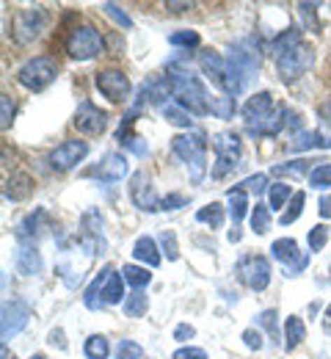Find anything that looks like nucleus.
Listing matches in <instances>:
<instances>
[{
  "mask_svg": "<svg viewBox=\"0 0 331 359\" xmlns=\"http://www.w3.org/2000/svg\"><path fill=\"white\" fill-rule=\"evenodd\" d=\"M257 69H260V55H257V45L251 39H240L230 47V55H227V86L224 94L237 97L248 89V83L257 78Z\"/></svg>",
  "mask_w": 331,
  "mask_h": 359,
  "instance_id": "1",
  "label": "nucleus"
},
{
  "mask_svg": "<svg viewBox=\"0 0 331 359\" xmlns=\"http://www.w3.org/2000/svg\"><path fill=\"white\" fill-rule=\"evenodd\" d=\"M171 94L177 97V105H183L190 116H207L210 114V94L204 83L190 72H171Z\"/></svg>",
  "mask_w": 331,
  "mask_h": 359,
  "instance_id": "2",
  "label": "nucleus"
},
{
  "mask_svg": "<svg viewBox=\"0 0 331 359\" xmlns=\"http://www.w3.org/2000/svg\"><path fill=\"white\" fill-rule=\"evenodd\" d=\"M122 296H125V276H119L111 266H105L99 271V276L86 287L83 304L99 313L105 304H122Z\"/></svg>",
  "mask_w": 331,
  "mask_h": 359,
  "instance_id": "3",
  "label": "nucleus"
},
{
  "mask_svg": "<svg viewBox=\"0 0 331 359\" xmlns=\"http://www.w3.org/2000/svg\"><path fill=\"white\" fill-rule=\"evenodd\" d=\"M171 149L185 161L190 182H202L207 175V141L202 133H183L171 138Z\"/></svg>",
  "mask_w": 331,
  "mask_h": 359,
  "instance_id": "4",
  "label": "nucleus"
},
{
  "mask_svg": "<svg viewBox=\"0 0 331 359\" xmlns=\"http://www.w3.org/2000/svg\"><path fill=\"white\" fill-rule=\"evenodd\" d=\"M55 78H58V64L50 55H36L25 61L17 72V81L28 91H45Z\"/></svg>",
  "mask_w": 331,
  "mask_h": 359,
  "instance_id": "5",
  "label": "nucleus"
},
{
  "mask_svg": "<svg viewBox=\"0 0 331 359\" xmlns=\"http://www.w3.org/2000/svg\"><path fill=\"white\" fill-rule=\"evenodd\" d=\"M45 25H48V11L42 6L22 8L11 20V36H14L17 45H31V42H36L42 36Z\"/></svg>",
  "mask_w": 331,
  "mask_h": 359,
  "instance_id": "6",
  "label": "nucleus"
},
{
  "mask_svg": "<svg viewBox=\"0 0 331 359\" xmlns=\"http://www.w3.org/2000/svg\"><path fill=\"white\" fill-rule=\"evenodd\" d=\"M213 149H216V166H213V177H227L235 166H240V155H243V144L237 133H216L213 135Z\"/></svg>",
  "mask_w": 331,
  "mask_h": 359,
  "instance_id": "7",
  "label": "nucleus"
},
{
  "mask_svg": "<svg viewBox=\"0 0 331 359\" xmlns=\"http://www.w3.org/2000/svg\"><path fill=\"white\" fill-rule=\"evenodd\" d=\"M312 64H315V50L309 45H304V42L276 55V69H279V78H282L284 83L298 81Z\"/></svg>",
  "mask_w": 331,
  "mask_h": 359,
  "instance_id": "8",
  "label": "nucleus"
},
{
  "mask_svg": "<svg viewBox=\"0 0 331 359\" xmlns=\"http://www.w3.org/2000/svg\"><path fill=\"white\" fill-rule=\"evenodd\" d=\"M66 53L78 61H92L97 55L105 53V39L102 34L92 28V25H83V28H75L66 39Z\"/></svg>",
  "mask_w": 331,
  "mask_h": 359,
  "instance_id": "9",
  "label": "nucleus"
},
{
  "mask_svg": "<svg viewBox=\"0 0 331 359\" xmlns=\"http://www.w3.org/2000/svg\"><path fill=\"white\" fill-rule=\"evenodd\" d=\"M271 257H274L276 263H282L284 271H287V276L301 273V271L309 266V255L301 252L293 238H279V241H274V243H271Z\"/></svg>",
  "mask_w": 331,
  "mask_h": 359,
  "instance_id": "10",
  "label": "nucleus"
},
{
  "mask_svg": "<svg viewBox=\"0 0 331 359\" xmlns=\"http://www.w3.org/2000/svg\"><path fill=\"white\" fill-rule=\"evenodd\" d=\"M28 318H31V307L22 302V299H11L3 304V318H0V337H3V346L17 337L25 326H28Z\"/></svg>",
  "mask_w": 331,
  "mask_h": 359,
  "instance_id": "11",
  "label": "nucleus"
},
{
  "mask_svg": "<svg viewBox=\"0 0 331 359\" xmlns=\"http://www.w3.org/2000/svg\"><path fill=\"white\" fill-rule=\"evenodd\" d=\"M89 155V144L86 141H64V144H58L52 152H50V169H55V172H69V169H75L83 158Z\"/></svg>",
  "mask_w": 331,
  "mask_h": 359,
  "instance_id": "12",
  "label": "nucleus"
},
{
  "mask_svg": "<svg viewBox=\"0 0 331 359\" xmlns=\"http://www.w3.org/2000/svg\"><path fill=\"white\" fill-rule=\"evenodd\" d=\"M240 276H243V282H246L254 293H262V290L271 285V263H268L265 257H260V255L243 257V260H240Z\"/></svg>",
  "mask_w": 331,
  "mask_h": 359,
  "instance_id": "13",
  "label": "nucleus"
},
{
  "mask_svg": "<svg viewBox=\"0 0 331 359\" xmlns=\"http://www.w3.org/2000/svg\"><path fill=\"white\" fill-rule=\"evenodd\" d=\"M276 111L274 105V97L268 91H257L254 97H248V102L243 105V122H246V133L248 130H257L271 114Z\"/></svg>",
  "mask_w": 331,
  "mask_h": 359,
  "instance_id": "14",
  "label": "nucleus"
},
{
  "mask_svg": "<svg viewBox=\"0 0 331 359\" xmlns=\"http://www.w3.org/2000/svg\"><path fill=\"white\" fill-rule=\"evenodd\" d=\"M72 125H75L80 133L99 135V133H105V128H108V114H105L102 108H97L94 102H89V100H86V102H80V105H78Z\"/></svg>",
  "mask_w": 331,
  "mask_h": 359,
  "instance_id": "15",
  "label": "nucleus"
},
{
  "mask_svg": "<svg viewBox=\"0 0 331 359\" xmlns=\"http://www.w3.org/2000/svg\"><path fill=\"white\" fill-rule=\"evenodd\" d=\"M130 199H133V205L139 210H143V213L160 210V199H157V194L152 188V180H149L146 172H136L130 177Z\"/></svg>",
  "mask_w": 331,
  "mask_h": 359,
  "instance_id": "16",
  "label": "nucleus"
},
{
  "mask_svg": "<svg viewBox=\"0 0 331 359\" xmlns=\"http://www.w3.org/2000/svg\"><path fill=\"white\" fill-rule=\"evenodd\" d=\"M127 169H130V163H127V158L122 152H108L94 169L86 172V177H94L99 182H119L127 175Z\"/></svg>",
  "mask_w": 331,
  "mask_h": 359,
  "instance_id": "17",
  "label": "nucleus"
},
{
  "mask_svg": "<svg viewBox=\"0 0 331 359\" xmlns=\"http://www.w3.org/2000/svg\"><path fill=\"white\" fill-rule=\"evenodd\" d=\"M97 89L102 91L111 102H122L130 94V81L119 69H102V72H97Z\"/></svg>",
  "mask_w": 331,
  "mask_h": 359,
  "instance_id": "18",
  "label": "nucleus"
},
{
  "mask_svg": "<svg viewBox=\"0 0 331 359\" xmlns=\"http://www.w3.org/2000/svg\"><path fill=\"white\" fill-rule=\"evenodd\" d=\"M199 67L204 69V75H207L218 89L227 86V58H221L216 50H202V53H199Z\"/></svg>",
  "mask_w": 331,
  "mask_h": 359,
  "instance_id": "19",
  "label": "nucleus"
},
{
  "mask_svg": "<svg viewBox=\"0 0 331 359\" xmlns=\"http://www.w3.org/2000/svg\"><path fill=\"white\" fill-rule=\"evenodd\" d=\"M14 269L20 271L22 276H36L42 273V255L36 252L34 243H20L17 255H14Z\"/></svg>",
  "mask_w": 331,
  "mask_h": 359,
  "instance_id": "20",
  "label": "nucleus"
},
{
  "mask_svg": "<svg viewBox=\"0 0 331 359\" xmlns=\"http://www.w3.org/2000/svg\"><path fill=\"white\" fill-rule=\"evenodd\" d=\"M290 152H307V149H331V138L315 133V130H304V133H295L293 141L287 144Z\"/></svg>",
  "mask_w": 331,
  "mask_h": 359,
  "instance_id": "21",
  "label": "nucleus"
},
{
  "mask_svg": "<svg viewBox=\"0 0 331 359\" xmlns=\"http://www.w3.org/2000/svg\"><path fill=\"white\" fill-rule=\"evenodd\" d=\"M282 128H287V108H284V105H276V111H274L257 130H248V135H254V138H271V135L282 133Z\"/></svg>",
  "mask_w": 331,
  "mask_h": 359,
  "instance_id": "22",
  "label": "nucleus"
},
{
  "mask_svg": "<svg viewBox=\"0 0 331 359\" xmlns=\"http://www.w3.org/2000/svg\"><path fill=\"white\" fill-rule=\"evenodd\" d=\"M31 194H34V180H31V175H25V172L11 175L8 188H6V196H8L11 202H22V199H28Z\"/></svg>",
  "mask_w": 331,
  "mask_h": 359,
  "instance_id": "23",
  "label": "nucleus"
},
{
  "mask_svg": "<svg viewBox=\"0 0 331 359\" xmlns=\"http://www.w3.org/2000/svg\"><path fill=\"white\" fill-rule=\"evenodd\" d=\"M133 257L143 263V266H149V269H155V266H160V252H157V246H155V241L149 238V235H143L136 241V246H133Z\"/></svg>",
  "mask_w": 331,
  "mask_h": 359,
  "instance_id": "24",
  "label": "nucleus"
},
{
  "mask_svg": "<svg viewBox=\"0 0 331 359\" xmlns=\"http://www.w3.org/2000/svg\"><path fill=\"white\" fill-rule=\"evenodd\" d=\"M227 202H230L227 210H230L232 222H235V224L237 222H243L246 213H248V191L240 188V185H237V188H230V191H227Z\"/></svg>",
  "mask_w": 331,
  "mask_h": 359,
  "instance_id": "25",
  "label": "nucleus"
},
{
  "mask_svg": "<svg viewBox=\"0 0 331 359\" xmlns=\"http://www.w3.org/2000/svg\"><path fill=\"white\" fill-rule=\"evenodd\" d=\"M45 222V210H34L31 216H25L20 224H17V241L20 243H34V238H36V232H39V224Z\"/></svg>",
  "mask_w": 331,
  "mask_h": 359,
  "instance_id": "26",
  "label": "nucleus"
},
{
  "mask_svg": "<svg viewBox=\"0 0 331 359\" xmlns=\"http://www.w3.org/2000/svg\"><path fill=\"white\" fill-rule=\"evenodd\" d=\"M304 337H307V326H304V320H301L298 315H290V318L284 320V348L293 351Z\"/></svg>",
  "mask_w": 331,
  "mask_h": 359,
  "instance_id": "27",
  "label": "nucleus"
},
{
  "mask_svg": "<svg viewBox=\"0 0 331 359\" xmlns=\"http://www.w3.org/2000/svg\"><path fill=\"white\" fill-rule=\"evenodd\" d=\"M235 111V97H230V94H210V114L216 119H232Z\"/></svg>",
  "mask_w": 331,
  "mask_h": 359,
  "instance_id": "28",
  "label": "nucleus"
},
{
  "mask_svg": "<svg viewBox=\"0 0 331 359\" xmlns=\"http://www.w3.org/2000/svg\"><path fill=\"white\" fill-rule=\"evenodd\" d=\"M160 114H163V119H169L174 128H185L188 130L190 125H193V119H190V114L183 108V105H177V102H169V105H163L160 108Z\"/></svg>",
  "mask_w": 331,
  "mask_h": 359,
  "instance_id": "29",
  "label": "nucleus"
},
{
  "mask_svg": "<svg viewBox=\"0 0 331 359\" xmlns=\"http://www.w3.org/2000/svg\"><path fill=\"white\" fill-rule=\"evenodd\" d=\"M196 222H202V224H210L213 229H218V226L224 224V208H221L218 202H210V205L199 208V213H196Z\"/></svg>",
  "mask_w": 331,
  "mask_h": 359,
  "instance_id": "30",
  "label": "nucleus"
},
{
  "mask_svg": "<svg viewBox=\"0 0 331 359\" xmlns=\"http://www.w3.org/2000/svg\"><path fill=\"white\" fill-rule=\"evenodd\" d=\"M122 276H125V282L133 285L136 290H143V287L152 282V273H149V269H143V266H125V269H122Z\"/></svg>",
  "mask_w": 331,
  "mask_h": 359,
  "instance_id": "31",
  "label": "nucleus"
},
{
  "mask_svg": "<svg viewBox=\"0 0 331 359\" xmlns=\"http://www.w3.org/2000/svg\"><path fill=\"white\" fill-rule=\"evenodd\" d=\"M309 166H312V161H304V158H301V161H290V163H282V166H274L271 175H274V177H276V175H279V177H284V175H290V177H304V175L309 172Z\"/></svg>",
  "mask_w": 331,
  "mask_h": 359,
  "instance_id": "32",
  "label": "nucleus"
},
{
  "mask_svg": "<svg viewBox=\"0 0 331 359\" xmlns=\"http://www.w3.org/2000/svg\"><path fill=\"white\" fill-rule=\"evenodd\" d=\"M146 310H149V302H146V296H143L141 290H136V293H130L125 299V315L127 318H143Z\"/></svg>",
  "mask_w": 331,
  "mask_h": 359,
  "instance_id": "33",
  "label": "nucleus"
},
{
  "mask_svg": "<svg viewBox=\"0 0 331 359\" xmlns=\"http://www.w3.org/2000/svg\"><path fill=\"white\" fill-rule=\"evenodd\" d=\"M83 351H86V357L89 359H105L108 354H111V346H108V340H105L102 334H92V337L86 340Z\"/></svg>",
  "mask_w": 331,
  "mask_h": 359,
  "instance_id": "34",
  "label": "nucleus"
},
{
  "mask_svg": "<svg viewBox=\"0 0 331 359\" xmlns=\"http://www.w3.org/2000/svg\"><path fill=\"white\" fill-rule=\"evenodd\" d=\"M251 229L257 235H265L271 229V210H268V205H254V210H251Z\"/></svg>",
  "mask_w": 331,
  "mask_h": 359,
  "instance_id": "35",
  "label": "nucleus"
},
{
  "mask_svg": "<svg viewBox=\"0 0 331 359\" xmlns=\"http://www.w3.org/2000/svg\"><path fill=\"white\" fill-rule=\"evenodd\" d=\"M301 45V31L298 28H287V31H282L279 36H276V42H274V58L279 55V53H284V50H290V47Z\"/></svg>",
  "mask_w": 331,
  "mask_h": 359,
  "instance_id": "36",
  "label": "nucleus"
},
{
  "mask_svg": "<svg viewBox=\"0 0 331 359\" xmlns=\"http://www.w3.org/2000/svg\"><path fill=\"white\" fill-rule=\"evenodd\" d=\"M309 185L318 188V191L331 188V163H318V166L309 172Z\"/></svg>",
  "mask_w": 331,
  "mask_h": 359,
  "instance_id": "37",
  "label": "nucleus"
},
{
  "mask_svg": "<svg viewBox=\"0 0 331 359\" xmlns=\"http://www.w3.org/2000/svg\"><path fill=\"white\" fill-rule=\"evenodd\" d=\"M304 202H307V194L304 191H298V194H293V199H290V205H287V213H282V224H293L301 213H304Z\"/></svg>",
  "mask_w": 331,
  "mask_h": 359,
  "instance_id": "38",
  "label": "nucleus"
},
{
  "mask_svg": "<svg viewBox=\"0 0 331 359\" xmlns=\"http://www.w3.org/2000/svg\"><path fill=\"white\" fill-rule=\"evenodd\" d=\"M268 199H271V208L282 210L284 202H287V199H293V188H290L287 182H276V185H271V191H268Z\"/></svg>",
  "mask_w": 331,
  "mask_h": 359,
  "instance_id": "39",
  "label": "nucleus"
},
{
  "mask_svg": "<svg viewBox=\"0 0 331 359\" xmlns=\"http://www.w3.org/2000/svg\"><path fill=\"white\" fill-rule=\"evenodd\" d=\"M276 318H279L276 310H265V313L257 315V323L271 334V340H274V343H279V323H276Z\"/></svg>",
  "mask_w": 331,
  "mask_h": 359,
  "instance_id": "40",
  "label": "nucleus"
},
{
  "mask_svg": "<svg viewBox=\"0 0 331 359\" xmlns=\"http://www.w3.org/2000/svg\"><path fill=\"white\" fill-rule=\"evenodd\" d=\"M160 246H163V252H166V257H169V260H180L177 235H174L171 229H163V232H160Z\"/></svg>",
  "mask_w": 331,
  "mask_h": 359,
  "instance_id": "41",
  "label": "nucleus"
},
{
  "mask_svg": "<svg viewBox=\"0 0 331 359\" xmlns=\"http://www.w3.org/2000/svg\"><path fill=\"white\" fill-rule=\"evenodd\" d=\"M171 47H199V34L196 31H174L169 36Z\"/></svg>",
  "mask_w": 331,
  "mask_h": 359,
  "instance_id": "42",
  "label": "nucleus"
},
{
  "mask_svg": "<svg viewBox=\"0 0 331 359\" xmlns=\"http://www.w3.org/2000/svg\"><path fill=\"white\" fill-rule=\"evenodd\" d=\"M326 243H329V226H323V224L312 226V229H309V249H312V252H321Z\"/></svg>",
  "mask_w": 331,
  "mask_h": 359,
  "instance_id": "43",
  "label": "nucleus"
},
{
  "mask_svg": "<svg viewBox=\"0 0 331 359\" xmlns=\"http://www.w3.org/2000/svg\"><path fill=\"white\" fill-rule=\"evenodd\" d=\"M143 348L136 340H122L119 348H116V359H141Z\"/></svg>",
  "mask_w": 331,
  "mask_h": 359,
  "instance_id": "44",
  "label": "nucleus"
},
{
  "mask_svg": "<svg viewBox=\"0 0 331 359\" xmlns=\"http://www.w3.org/2000/svg\"><path fill=\"white\" fill-rule=\"evenodd\" d=\"M102 11H105L108 17H113V20H116L122 28H127V31L133 28V20H130V17H127V14H125V11H122L116 3H105V6H102Z\"/></svg>",
  "mask_w": 331,
  "mask_h": 359,
  "instance_id": "45",
  "label": "nucleus"
},
{
  "mask_svg": "<svg viewBox=\"0 0 331 359\" xmlns=\"http://www.w3.org/2000/svg\"><path fill=\"white\" fill-rule=\"evenodd\" d=\"M11 116H14V102H11L8 94H3V97H0V128H3V130L11 128Z\"/></svg>",
  "mask_w": 331,
  "mask_h": 359,
  "instance_id": "46",
  "label": "nucleus"
},
{
  "mask_svg": "<svg viewBox=\"0 0 331 359\" xmlns=\"http://www.w3.org/2000/svg\"><path fill=\"white\" fill-rule=\"evenodd\" d=\"M185 205H188V196H183V194H166L160 199V210H180Z\"/></svg>",
  "mask_w": 331,
  "mask_h": 359,
  "instance_id": "47",
  "label": "nucleus"
},
{
  "mask_svg": "<svg viewBox=\"0 0 331 359\" xmlns=\"http://www.w3.org/2000/svg\"><path fill=\"white\" fill-rule=\"evenodd\" d=\"M265 185H268V175H254V177H246L243 182H240V188L254 191V194H262V191H265Z\"/></svg>",
  "mask_w": 331,
  "mask_h": 359,
  "instance_id": "48",
  "label": "nucleus"
},
{
  "mask_svg": "<svg viewBox=\"0 0 331 359\" xmlns=\"http://www.w3.org/2000/svg\"><path fill=\"white\" fill-rule=\"evenodd\" d=\"M171 359H207V351L204 348H196V346H183V348H177Z\"/></svg>",
  "mask_w": 331,
  "mask_h": 359,
  "instance_id": "49",
  "label": "nucleus"
},
{
  "mask_svg": "<svg viewBox=\"0 0 331 359\" xmlns=\"http://www.w3.org/2000/svg\"><path fill=\"white\" fill-rule=\"evenodd\" d=\"M298 8H301V14L307 17V22H309V28H312L315 34H321V25L315 22V3H301Z\"/></svg>",
  "mask_w": 331,
  "mask_h": 359,
  "instance_id": "50",
  "label": "nucleus"
},
{
  "mask_svg": "<svg viewBox=\"0 0 331 359\" xmlns=\"http://www.w3.org/2000/svg\"><path fill=\"white\" fill-rule=\"evenodd\" d=\"M243 340H246V346L254 348V351L262 348V334H260L257 329H246V332H243Z\"/></svg>",
  "mask_w": 331,
  "mask_h": 359,
  "instance_id": "51",
  "label": "nucleus"
},
{
  "mask_svg": "<svg viewBox=\"0 0 331 359\" xmlns=\"http://www.w3.org/2000/svg\"><path fill=\"white\" fill-rule=\"evenodd\" d=\"M196 334V329L190 326V323H180L177 329H174V340H180V343H185V340H190Z\"/></svg>",
  "mask_w": 331,
  "mask_h": 359,
  "instance_id": "52",
  "label": "nucleus"
},
{
  "mask_svg": "<svg viewBox=\"0 0 331 359\" xmlns=\"http://www.w3.org/2000/svg\"><path fill=\"white\" fill-rule=\"evenodd\" d=\"M318 116H321V122H323L326 128H331V97L318 105Z\"/></svg>",
  "mask_w": 331,
  "mask_h": 359,
  "instance_id": "53",
  "label": "nucleus"
},
{
  "mask_svg": "<svg viewBox=\"0 0 331 359\" xmlns=\"http://www.w3.org/2000/svg\"><path fill=\"white\" fill-rule=\"evenodd\" d=\"M50 346H58L61 351H66V340H64V332L61 329H52L50 332Z\"/></svg>",
  "mask_w": 331,
  "mask_h": 359,
  "instance_id": "54",
  "label": "nucleus"
},
{
  "mask_svg": "<svg viewBox=\"0 0 331 359\" xmlns=\"http://www.w3.org/2000/svg\"><path fill=\"white\" fill-rule=\"evenodd\" d=\"M318 213H321L323 219H331V194L321 196V202H318Z\"/></svg>",
  "mask_w": 331,
  "mask_h": 359,
  "instance_id": "55",
  "label": "nucleus"
},
{
  "mask_svg": "<svg viewBox=\"0 0 331 359\" xmlns=\"http://www.w3.org/2000/svg\"><path fill=\"white\" fill-rule=\"evenodd\" d=\"M304 125V116L301 114H295V111H290L287 108V128H293V130H298Z\"/></svg>",
  "mask_w": 331,
  "mask_h": 359,
  "instance_id": "56",
  "label": "nucleus"
},
{
  "mask_svg": "<svg viewBox=\"0 0 331 359\" xmlns=\"http://www.w3.org/2000/svg\"><path fill=\"white\" fill-rule=\"evenodd\" d=\"M193 6H196V3H183V0H169V3H166V8H171V11H188Z\"/></svg>",
  "mask_w": 331,
  "mask_h": 359,
  "instance_id": "57",
  "label": "nucleus"
},
{
  "mask_svg": "<svg viewBox=\"0 0 331 359\" xmlns=\"http://www.w3.org/2000/svg\"><path fill=\"white\" fill-rule=\"evenodd\" d=\"M0 357H3V359H14V354H8V348L3 346V351H0Z\"/></svg>",
  "mask_w": 331,
  "mask_h": 359,
  "instance_id": "58",
  "label": "nucleus"
},
{
  "mask_svg": "<svg viewBox=\"0 0 331 359\" xmlns=\"http://www.w3.org/2000/svg\"><path fill=\"white\" fill-rule=\"evenodd\" d=\"M326 332H331V307H329V313H326Z\"/></svg>",
  "mask_w": 331,
  "mask_h": 359,
  "instance_id": "59",
  "label": "nucleus"
},
{
  "mask_svg": "<svg viewBox=\"0 0 331 359\" xmlns=\"http://www.w3.org/2000/svg\"><path fill=\"white\" fill-rule=\"evenodd\" d=\"M31 359H45V357H42V354H36V357H31Z\"/></svg>",
  "mask_w": 331,
  "mask_h": 359,
  "instance_id": "60",
  "label": "nucleus"
}]
</instances>
